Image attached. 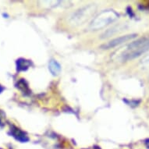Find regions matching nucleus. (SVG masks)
<instances>
[{"label": "nucleus", "mask_w": 149, "mask_h": 149, "mask_svg": "<svg viewBox=\"0 0 149 149\" xmlns=\"http://www.w3.org/2000/svg\"><path fill=\"white\" fill-rule=\"evenodd\" d=\"M149 50V38H141L128 45L122 53L123 61H129L139 57Z\"/></svg>", "instance_id": "f257e3e1"}, {"label": "nucleus", "mask_w": 149, "mask_h": 149, "mask_svg": "<svg viewBox=\"0 0 149 149\" xmlns=\"http://www.w3.org/2000/svg\"><path fill=\"white\" fill-rule=\"evenodd\" d=\"M119 14L113 10H103L100 13H98L89 25V28L91 31H98L103 29L104 27L108 26L117 20Z\"/></svg>", "instance_id": "f03ea898"}, {"label": "nucleus", "mask_w": 149, "mask_h": 149, "mask_svg": "<svg viewBox=\"0 0 149 149\" xmlns=\"http://www.w3.org/2000/svg\"><path fill=\"white\" fill-rule=\"evenodd\" d=\"M95 10L96 8L94 5L85 6L80 8L72 13L69 19V22L73 26H80L83 24L90 19L91 17H92L95 12Z\"/></svg>", "instance_id": "7ed1b4c3"}, {"label": "nucleus", "mask_w": 149, "mask_h": 149, "mask_svg": "<svg viewBox=\"0 0 149 149\" xmlns=\"http://www.w3.org/2000/svg\"><path fill=\"white\" fill-rule=\"evenodd\" d=\"M137 34H127V35H123V36H120L119 38H116L114 39L111 40L110 42H107L106 44L102 45L101 48L102 49H109L114 47H116L120 45L125 43V42L130 41V40L134 39V38H136Z\"/></svg>", "instance_id": "20e7f679"}, {"label": "nucleus", "mask_w": 149, "mask_h": 149, "mask_svg": "<svg viewBox=\"0 0 149 149\" xmlns=\"http://www.w3.org/2000/svg\"><path fill=\"white\" fill-rule=\"evenodd\" d=\"M9 134H10L13 137H14L15 139L18 141L21 142V143H26V142L29 141V137L24 131H23L22 130L18 128L14 125H12L10 127V132Z\"/></svg>", "instance_id": "39448f33"}, {"label": "nucleus", "mask_w": 149, "mask_h": 149, "mask_svg": "<svg viewBox=\"0 0 149 149\" xmlns=\"http://www.w3.org/2000/svg\"><path fill=\"white\" fill-rule=\"evenodd\" d=\"M16 65H17V71L18 72L26 71L31 66V61L24 58H20L16 62Z\"/></svg>", "instance_id": "423d86ee"}, {"label": "nucleus", "mask_w": 149, "mask_h": 149, "mask_svg": "<svg viewBox=\"0 0 149 149\" xmlns=\"http://www.w3.org/2000/svg\"><path fill=\"white\" fill-rule=\"evenodd\" d=\"M49 70L53 76H58L61 72L62 68L60 64L56 60L51 59L49 63Z\"/></svg>", "instance_id": "0eeeda50"}, {"label": "nucleus", "mask_w": 149, "mask_h": 149, "mask_svg": "<svg viewBox=\"0 0 149 149\" xmlns=\"http://www.w3.org/2000/svg\"><path fill=\"white\" fill-rule=\"evenodd\" d=\"M16 87L19 90L21 91L23 93H24L25 95H30L31 94V90H30L28 84L27 83V81H25L24 79H20V80L17 81Z\"/></svg>", "instance_id": "6e6552de"}, {"label": "nucleus", "mask_w": 149, "mask_h": 149, "mask_svg": "<svg viewBox=\"0 0 149 149\" xmlns=\"http://www.w3.org/2000/svg\"><path fill=\"white\" fill-rule=\"evenodd\" d=\"M3 126H4V124H3V122H2V120L0 119V128H3Z\"/></svg>", "instance_id": "1a4fd4ad"}, {"label": "nucleus", "mask_w": 149, "mask_h": 149, "mask_svg": "<svg viewBox=\"0 0 149 149\" xmlns=\"http://www.w3.org/2000/svg\"><path fill=\"white\" fill-rule=\"evenodd\" d=\"M3 90H4V88H3V87H2V86L0 85V93L3 92Z\"/></svg>", "instance_id": "9d476101"}]
</instances>
